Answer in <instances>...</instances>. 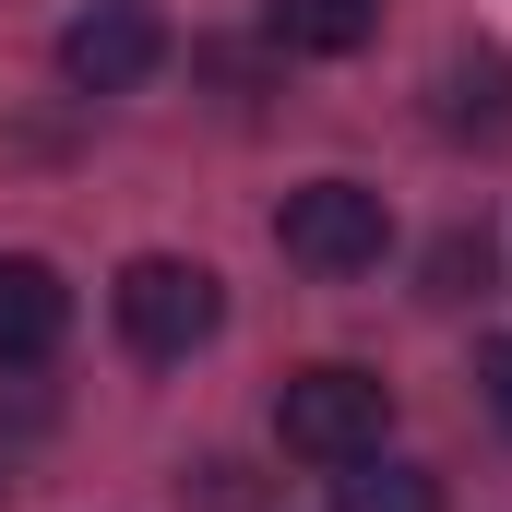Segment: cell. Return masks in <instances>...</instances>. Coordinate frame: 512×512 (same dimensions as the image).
<instances>
[{"mask_svg": "<svg viewBox=\"0 0 512 512\" xmlns=\"http://www.w3.org/2000/svg\"><path fill=\"white\" fill-rule=\"evenodd\" d=\"M477 382H489V405H501V417H512V334H501V346H489V358H477Z\"/></svg>", "mask_w": 512, "mask_h": 512, "instance_id": "9", "label": "cell"}, {"mask_svg": "<svg viewBox=\"0 0 512 512\" xmlns=\"http://www.w3.org/2000/svg\"><path fill=\"white\" fill-rule=\"evenodd\" d=\"M262 24H274V48H298V60H346V48L382 36V0H262Z\"/></svg>", "mask_w": 512, "mask_h": 512, "instance_id": "7", "label": "cell"}, {"mask_svg": "<svg viewBox=\"0 0 512 512\" xmlns=\"http://www.w3.org/2000/svg\"><path fill=\"white\" fill-rule=\"evenodd\" d=\"M334 512H441L429 465H382V453H346L334 465Z\"/></svg>", "mask_w": 512, "mask_h": 512, "instance_id": "8", "label": "cell"}, {"mask_svg": "<svg viewBox=\"0 0 512 512\" xmlns=\"http://www.w3.org/2000/svg\"><path fill=\"white\" fill-rule=\"evenodd\" d=\"M441 131L453 143H512V60L501 48H465L441 72Z\"/></svg>", "mask_w": 512, "mask_h": 512, "instance_id": "6", "label": "cell"}, {"mask_svg": "<svg viewBox=\"0 0 512 512\" xmlns=\"http://www.w3.org/2000/svg\"><path fill=\"white\" fill-rule=\"evenodd\" d=\"M274 429H286V453H310V465L382 453V429H393V382L346 370V358H322V370H286V393H274Z\"/></svg>", "mask_w": 512, "mask_h": 512, "instance_id": "1", "label": "cell"}, {"mask_svg": "<svg viewBox=\"0 0 512 512\" xmlns=\"http://www.w3.org/2000/svg\"><path fill=\"white\" fill-rule=\"evenodd\" d=\"M155 60H167V24H155L143 0H96V12H72V36H60V72H72L84 96H131Z\"/></svg>", "mask_w": 512, "mask_h": 512, "instance_id": "4", "label": "cell"}, {"mask_svg": "<svg viewBox=\"0 0 512 512\" xmlns=\"http://www.w3.org/2000/svg\"><path fill=\"white\" fill-rule=\"evenodd\" d=\"M60 334H72V286H60L36 251H0V370L60 358Z\"/></svg>", "mask_w": 512, "mask_h": 512, "instance_id": "5", "label": "cell"}, {"mask_svg": "<svg viewBox=\"0 0 512 512\" xmlns=\"http://www.w3.org/2000/svg\"><path fill=\"white\" fill-rule=\"evenodd\" d=\"M120 334H131V358H191L215 322H227V298H215V274L203 262H179V251H143L120 262Z\"/></svg>", "mask_w": 512, "mask_h": 512, "instance_id": "3", "label": "cell"}, {"mask_svg": "<svg viewBox=\"0 0 512 512\" xmlns=\"http://www.w3.org/2000/svg\"><path fill=\"white\" fill-rule=\"evenodd\" d=\"M274 251L298 262V274H370V262L393 251V215H382L370 179H310V191H286Z\"/></svg>", "mask_w": 512, "mask_h": 512, "instance_id": "2", "label": "cell"}]
</instances>
